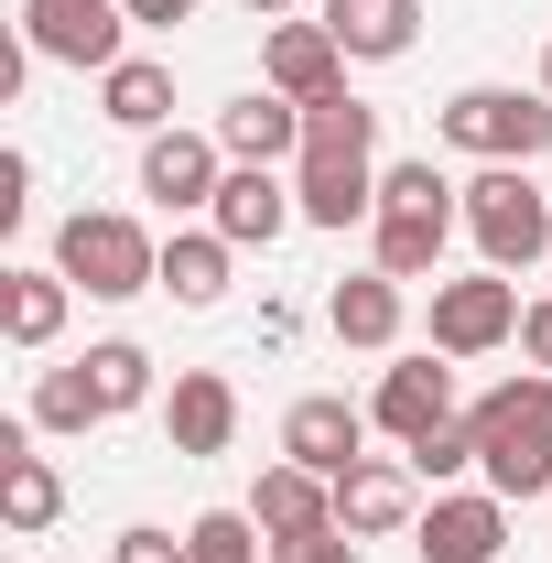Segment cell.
<instances>
[{
  "instance_id": "cell-1",
  "label": "cell",
  "mask_w": 552,
  "mask_h": 563,
  "mask_svg": "<svg viewBox=\"0 0 552 563\" xmlns=\"http://www.w3.org/2000/svg\"><path fill=\"white\" fill-rule=\"evenodd\" d=\"M466 422L498 498H552V379H498Z\"/></svg>"
},
{
  "instance_id": "cell-2",
  "label": "cell",
  "mask_w": 552,
  "mask_h": 563,
  "mask_svg": "<svg viewBox=\"0 0 552 563\" xmlns=\"http://www.w3.org/2000/svg\"><path fill=\"white\" fill-rule=\"evenodd\" d=\"M55 272L87 292V303H131V292H152L163 282V250L141 239L131 217H109V207H76L66 228H55Z\"/></svg>"
},
{
  "instance_id": "cell-3",
  "label": "cell",
  "mask_w": 552,
  "mask_h": 563,
  "mask_svg": "<svg viewBox=\"0 0 552 563\" xmlns=\"http://www.w3.org/2000/svg\"><path fill=\"white\" fill-rule=\"evenodd\" d=\"M466 228H477L487 272H531L552 250V207H542V185H531V163H487L477 185H466Z\"/></svg>"
},
{
  "instance_id": "cell-4",
  "label": "cell",
  "mask_w": 552,
  "mask_h": 563,
  "mask_svg": "<svg viewBox=\"0 0 552 563\" xmlns=\"http://www.w3.org/2000/svg\"><path fill=\"white\" fill-rule=\"evenodd\" d=\"M444 141L477 152V163H542V152H552V98H520V87H455V98H444Z\"/></svg>"
},
{
  "instance_id": "cell-5",
  "label": "cell",
  "mask_w": 552,
  "mask_h": 563,
  "mask_svg": "<svg viewBox=\"0 0 552 563\" xmlns=\"http://www.w3.org/2000/svg\"><path fill=\"white\" fill-rule=\"evenodd\" d=\"M520 282L509 272H466V282H433V357H487L520 336Z\"/></svg>"
},
{
  "instance_id": "cell-6",
  "label": "cell",
  "mask_w": 552,
  "mask_h": 563,
  "mask_svg": "<svg viewBox=\"0 0 552 563\" xmlns=\"http://www.w3.org/2000/svg\"><path fill=\"white\" fill-rule=\"evenodd\" d=\"M22 33H33V55H55V66H120V33H131V0H22Z\"/></svg>"
},
{
  "instance_id": "cell-7",
  "label": "cell",
  "mask_w": 552,
  "mask_h": 563,
  "mask_svg": "<svg viewBox=\"0 0 552 563\" xmlns=\"http://www.w3.org/2000/svg\"><path fill=\"white\" fill-rule=\"evenodd\" d=\"M228 185V141L217 131H152L141 141V196L152 207H217Z\"/></svg>"
},
{
  "instance_id": "cell-8",
  "label": "cell",
  "mask_w": 552,
  "mask_h": 563,
  "mask_svg": "<svg viewBox=\"0 0 552 563\" xmlns=\"http://www.w3.org/2000/svg\"><path fill=\"white\" fill-rule=\"evenodd\" d=\"M217 239H228V250H272L281 228H292V217H303V196H292V185H272V163H228V185H217Z\"/></svg>"
},
{
  "instance_id": "cell-9",
  "label": "cell",
  "mask_w": 552,
  "mask_h": 563,
  "mask_svg": "<svg viewBox=\"0 0 552 563\" xmlns=\"http://www.w3.org/2000/svg\"><path fill=\"white\" fill-rule=\"evenodd\" d=\"M357 444H368V412H357V401H336V390H314V401H292V412H281V455H292V466H314V477L368 466Z\"/></svg>"
},
{
  "instance_id": "cell-10",
  "label": "cell",
  "mask_w": 552,
  "mask_h": 563,
  "mask_svg": "<svg viewBox=\"0 0 552 563\" xmlns=\"http://www.w3.org/2000/svg\"><path fill=\"white\" fill-rule=\"evenodd\" d=\"M498 542H509V498H433L412 520V553L422 563H498Z\"/></svg>"
},
{
  "instance_id": "cell-11",
  "label": "cell",
  "mask_w": 552,
  "mask_h": 563,
  "mask_svg": "<svg viewBox=\"0 0 552 563\" xmlns=\"http://www.w3.org/2000/svg\"><path fill=\"white\" fill-rule=\"evenodd\" d=\"M261 76H272L292 109H314V98H336V87H346V44L325 33V22H281L272 55H261Z\"/></svg>"
},
{
  "instance_id": "cell-12",
  "label": "cell",
  "mask_w": 552,
  "mask_h": 563,
  "mask_svg": "<svg viewBox=\"0 0 552 563\" xmlns=\"http://www.w3.org/2000/svg\"><path fill=\"white\" fill-rule=\"evenodd\" d=\"M422 509H412V466H346L336 477V531H357V542H390V531H412Z\"/></svg>"
},
{
  "instance_id": "cell-13",
  "label": "cell",
  "mask_w": 552,
  "mask_h": 563,
  "mask_svg": "<svg viewBox=\"0 0 552 563\" xmlns=\"http://www.w3.org/2000/svg\"><path fill=\"white\" fill-rule=\"evenodd\" d=\"M368 412L390 422L401 444H422L433 422H455V368H433V347L401 357V368H379V401H368Z\"/></svg>"
},
{
  "instance_id": "cell-14",
  "label": "cell",
  "mask_w": 552,
  "mask_h": 563,
  "mask_svg": "<svg viewBox=\"0 0 552 563\" xmlns=\"http://www.w3.org/2000/svg\"><path fill=\"white\" fill-rule=\"evenodd\" d=\"M250 520H261L272 542H303V531H336V477H314V466H292V455H281L272 477H261V498H250Z\"/></svg>"
},
{
  "instance_id": "cell-15",
  "label": "cell",
  "mask_w": 552,
  "mask_h": 563,
  "mask_svg": "<svg viewBox=\"0 0 552 563\" xmlns=\"http://www.w3.org/2000/svg\"><path fill=\"white\" fill-rule=\"evenodd\" d=\"M217 141H228V163H281V152H303V109L281 87H250L217 109Z\"/></svg>"
},
{
  "instance_id": "cell-16",
  "label": "cell",
  "mask_w": 552,
  "mask_h": 563,
  "mask_svg": "<svg viewBox=\"0 0 552 563\" xmlns=\"http://www.w3.org/2000/svg\"><path fill=\"white\" fill-rule=\"evenodd\" d=\"M163 422H174V455H228V433H239V390H228L217 368H185L174 401H163Z\"/></svg>"
},
{
  "instance_id": "cell-17",
  "label": "cell",
  "mask_w": 552,
  "mask_h": 563,
  "mask_svg": "<svg viewBox=\"0 0 552 563\" xmlns=\"http://www.w3.org/2000/svg\"><path fill=\"white\" fill-rule=\"evenodd\" d=\"M55 509H66V477H55L22 433H0V520L33 542V531H55Z\"/></svg>"
},
{
  "instance_id": "cell-18",
  "label": "cell",
  "mask_w": 552,
  "mask_h": 563,
  "mask_svg": "<svg viewBox=\"0 0 552 563\" xmlns=\"http://www.w3.org/2000/svg\"><path fill=\"white\" fill-rule=\"evenodd\" d=\"M66 272H0V336L11 347H55L66 336Z\"/></svg>"
},
{
  "instance_id": "cell-19",
  "label": "cell",
  "mask_w": 552,
  "mask_h": 563,
  "mask_svg": "<svg viewBox=\"0 0 552 563\" xmlns=\"http://www.w3.org/2000/svg\"><path fill=\"white\" fill-rule=\"evenodd\" d=\"M325 33H336L346 55L390 66V55H412V33H422V0H336V11H325Z\"/></svg>"
},
{
  "instance_id": "cell-20",
  "label": "cell",
  "mask_w": 552,
  "mask_h": 563,
  "mask_svg": "<svg viewBox=\"0 0 552 563\" xmlns=\"http://www.w3.org/2000/svg\"><path fill=\"white\" fill-rule=\"evenodd\" d=\"M325 325H336V347H390L401 336V282L390 272H357L325 292Z\"/></svg>"
},
{
  "instance_id": "cell-21",
  "label": "cell",
  "mask_w": 552,
  "mask_h": 563,
  "mask_svg": "<svg viewBox=\"0 0 552 563\" xmlns=\"http://www.w3.org/2000/svg\"><path fill=\"white\" fill-rule=\"evenodd\" d=\"M292 196H303L314 228H357V217H379V174H368V163H303Z\"/></svg>"
},
{
  "instance_id": "cell-22",
  "label": "cell",
  "mask_w": 552,
  "mask_h": 563,
  "mask_svg": "<svg viewBox=\"0 0 552 563\" xmlns=\"http://www.w3.org/2000/svg\"><path fill=\"white\" fill-rule=\"evenodd\" d=\"M98 98H109V120H120V131H141V141H152L163 120H174V66H152V55H120Z\"/></svg>"
},
{
  "instance_id": "cell-23",
  "label": "cell",
  "mask_w": 552,
  "mask_h": 563,
  "mask_svg": "<svg viewBox=\"0 0 552 563\" xmlns=\"http://www.w3.org/2000/svg\"><path fill=\"white\" fill-rule=\"evenodd\" d=\"M368 141H379V109L346 98V87L303 109V163H368Z\"/></svg>"
},
{
  "instance_id": "cell-24",
  "label": "cell",
  "mask_w": 552,
  "mask_h": 563,
  "mask_svg": "<svg viewBox=\"0 0 552 563\" xmlns=\"http://www.w3.org/2000/svg\"><path fill=\"white\" fill-rule=\"evenodd\" d=\"M163 292H174V303H196V314H207L217 292H228V239H196V228H185V239H163Z\"/></svg>"
},
{
  "instance_id": "cell-25",
  "label": "cell",
  "mask_w": 552,
  "mask_h": 563,
  "mask_svg": "<svg viewBox=\"0 0 552 563\" xmlns=\"http://www.w3.org/2000/svg\"><path fill=\"white\" fill-rule=\"evenodd\" d=\"M76 368H87V390H98V422H120V412H141V401H152V357H141L131 336H109V347H87Z\"/></svg>"
},
{
  "instance_id": "cell-26",
  "label": "cell",
  "mask_w": 552,
  "mask_h": 563,
  "mask_svg": "<svg viewBox=\"0 0 552 563\" xmlns=\"http://www.w3.org/2000/svg\"><path fill=\"white\" fill-rule=\"evenodd\" d=\"M444 228H455V217H379V272L422 282L433 261H444Z\"/></svg>"
},
{
  "instance_id": "cell-27",
  "label": "cell",
  "mask_w": 552,
  "mask_h": 563,
  "mask_svg": "<svg viewBox=\"0 0 552 563\" xmlns=\"http://www.w3.org/2000/svg\"><path fill=\"white\" fill-rule=\"evenodd\" d=\"M379 217H455V185L433 163H390L379 174Z\"/></svg>"
},
{
  "instance_id": "cell-28",
  "label": "cell",
  "mask_w": 552,
  "mask_h": 563,
  "mask_svg": "<svg viewBox=\"0 0 552 563\" xmlns=\"http://www.w3.org/2000/svg\"><path fill=\"white\" fill-rule=\"evenodd\" d=\"M33 422H44V433H87V422H98L87 368H44V379H33Z\"/></svg>"
},
{
  "instance_id": "cell-29",
  "label": "cell",
  "mask_w": 552,
  "mask_h": 563,
  "mask_svg": "<svg viewBox=\"0 0 552 563\" xmlns=\"http://www.w3.org/2000/svg\"><path fill=\"white\" fill-rule=\"evenodd\" d=\"M185 563H261V520L250 509H207L185 531Z\"/></svg>"
},
{
  "instance_id": "cell-30",
  "label": "cell",
  "mask_w": 552,
  "mask_h": 563,
  "mask_svg": "<svg viewBox=\"0 0 552 563\" xmlns=\"http://www.w3.org/2000/svg\"><path fill=\"white\" fill-rule=\"evenodd\" d=\"M401 455H412V477H466L477 466V422L455 412V422H433L422 444H401Z\"/></svg>"
},
{
  "instance_id": "cell-31",
  "label": "cell",
  "mask_w": 552,
  "mask_h": 563,
  "mask_svg": "<svg viewBox=\"0 0 552 563\" xmlns=\"http://www.w3.org/2000/svg\"><path fill=\"white\" fill-rule=\"evenodd\" d=\"M281 563H357V531H303V542H272Z\"/></svg>"
},
{
  "instance_id": "cell-32",
  "label": "cell",
  "mask_w": 552,
  "mask_h": 563,
  "mask_svg": "<svg viewBox=\"0 0 552 563\" xmlns=\"http://www.w3.org/2000/svg\"><path fill=\"white\" fill-rule=\"evenodd\" d=\"M120 563H185L174 531H120Z\"/></svg>"
},
{
  "instance_id": "cell-33",
  "label": "cell",
  "mask_w": 552,
  "mask_h": 563,
  "mask_svg": "<svg viewBox=\"0 0 552 563\" xmlns=\"http://www.w3.org/2000/svg\"><path fill=\"white\" fill-rule=\"evenodd\" d=\"M520 347H531V357L552 368V303H531V314H520Z\"/></svg>"
},
{
  "instance_id": "cell-34",
  "label": "cell",
  "mask_w": 552,
  "mask_h": 563,
  "mask_svg": "<svg viewBox=\"0 0 552 563\" xmlns=\"http://www.w3.org/2000/svg\"><path fill=\"white\" fill-rule=\"evenodd\" d=\"M196 0H131V22H185Z\"/></svg>"
},
{
  "instance_id": "cell-35",
  "label": "cell",
  "mask_w": 552,
  "mask_h": 563,
  "mask_svg": "<svg viewBox=\"0 0 552 563\" xmlns=\"http://www.w3.org/2000/svg\"><path fill=\"white\" fill-rule=\"evenodd\" d=\"M250 11H261V22H281V11H292V0H250Z\"/></svg>"
},
{
  "instance_id": "cell-36",
  "label": "cell",
  "mask_w": 552,
  "mask_h": 563,
  "mask_svg": "<svg viewBox=\"0 0 552 563\" xmlns=\"http://www.w3.org/2000/svg\"><path fill=\"white\" fill-rule=\"evenodd\" d=\"M542 98H552V55H542Z\"/></svg>"
}]
</instances>
